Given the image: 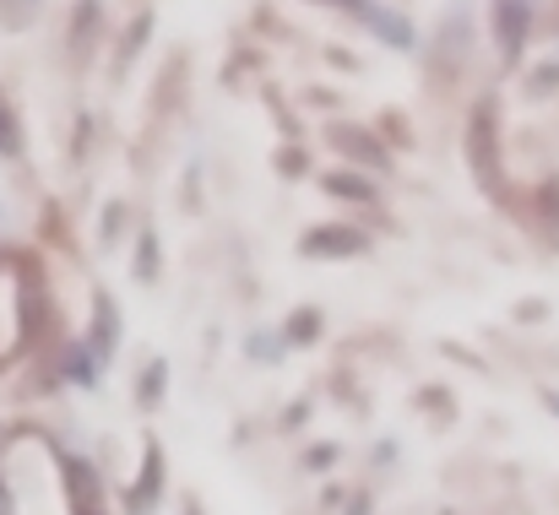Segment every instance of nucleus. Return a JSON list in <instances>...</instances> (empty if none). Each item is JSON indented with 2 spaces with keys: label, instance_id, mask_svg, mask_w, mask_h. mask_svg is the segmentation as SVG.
Wrapping results in <instances>:
<instances>
[{
  "label": "nucleus",
  "instance_id": "nucleus-1",
  "mask_svg": "<svg viewBox=\"0 0 559 515\" xmlns=\"http://www.w3.org/2000/svg\"><path fill=\"white\" fill-rule=\"evenodd\" d=\"M299 250H305V255H316V261H348V255H365V250H370V239H365L359 228L326 223V228H310V233L299 239Z\"/></svg>",
  "mask_w": 559,
  "mask_h": 515
},
{
  "label": "nucleus",
  "instance_id": "nucleus-2",
  "mask_svg": "<svg viewBox=\"0 0 559 515\" xmlns=\"http://www.w3.org/2000/svg\"><path fill=\"white\" fill-rule=\"evenodd\" d=\"M473 169L489 190H500V153H495V104L473 109Z\"/></svg>",
  "mask_w": 559,
  "mask_h": 515
},
{
  "label": "nucleus",
  "instance_id": "nucleus-3",
  "mask_svg": "<svg viewBox=\"0 0 559 515\" xmlns=\"http://www.w3.org/2000/svg\"><path fill=\"white\" fill-rule=\"evenodd\" d=\"M527 27H533V5H527V0H495V44H500L506 60L522 55Z\"/></svg>",
  "mask_w": 559,
  "mask_h": 515
},
{
  "label": "nucleus",
  "instance_id": "nucleus-4",
  "mask_svg": "<svg viewBox=\"0 0 559 515\" xmlns=\"http://www.w3.org/2000/svg\"><path fill=\"white\" fill-rule=\"evenodd\" d=\"M348 5H359V11H365V22H370V27L380 33V38H385V44H396V49H407V44H413V27H407L402 16L380 11V5H370V0H348Z\"/></svg>",
  "mask_w": 559,
  "mask_h": 515
},
{
  "label": "nucleus",
  "instance_id": "nucleus-5",
  "mask_svg": "<svg viewBox=\"0 0 559 515\" xmlns=\"http://www.w3.org/2000/svg\"><path fill=\"white\" fill-rule=\"evenodd\" d=\"M332 142H337V147H343V153H348L354 164H370V169H385V153L374 147L370 136H365V131H332Z\"/></svg>",
  "mask_w": 559,
  "mask_h": 515
},
{
  "label": "nucleus",
  "instance_id": "nucleus-6",
  "mask_svg": "<svg viewBox=\"0 0 559 515\" xmlns=\"http://www.w3.org/2000/svg\"><path fill=\"white\" fill-rule=\"evenodd\" d=\"M326 190L343 195V201H365V206L374 201V184L370 179H359V173H326Z\"/></svg>",
  "mask_w": 559,
  "mask_h": 515
},
{
  "label": "nucleus",
  "instance_id": "nucleus-7",
  "mask_svg": "<svg viewBox=\"0 0 559 515\" xmlns=\"http://www.w3.org/2000/svg\"><path fill=\"white\" fill-rule=\"evenodd\" d=\"M158 489H164V456L147 445V467H142V505H153V500H158Z\"/></svg>",
  "mask_w": 559,
  "mask_h": 515
},
{
  "label": "nucleus",
  "instance_id": "nucleus-8",
  "mask_svg": "<svg viewBox=\"0 0 559 515\" xmlns=\"http://www.w3.org/2000/svg\"><path fill=\"white\" fill-rule=\"evenodd\" d=\"M321 332V315L316 310H299L294 321H288V343H305V337H316Z\"/></svg>",
  "mask_w": 559,
  "mask_h": 515
},
{
  "label": "nucleus",
  "instance_id": "nucleus-9",
  "mask_svg": "<svg viewBox=\"0 0 559 515\" xmlns=\"http://www.w3.org/2000/svg\"><path fill=\"white\" fill-rule=\"evenodd\" d=\"M142 396H147V402H158V396H164V363H153V369H147V391H142Z\"/></svg>",
  "mask_w": 559,
  "mask_h": 515
},
{
  "label": "nucleus",
  "instance_id": "nucleus-10",
  "mask_svg": "<svg viewBox=\"0 0 559 515\" xmlns=\"http://www.w3.org/2000/svg\"><path fill=\"white\" fill-rule=\"evenodd\" d=\"M555 82H559V65H544V71H538V93H549Z\"/></svg>",
  "mask_w": 559,
  "mask_h": 515
},
{
  "label": "nucleus",
  "instance_id": "nucleus-11",
  "mask_svg": "<svg viewBox=\"0 0 559 515\" xmlns=\"http://www.w3.org/2000/svg\"><path fill=\"white\" fill-rule=\"evenodd\" d=\"M11 147H16V136H11V120L0 115V153H11Z\"/></svg>",
  "mask_w": 559,
  "mask_h": 515
},
{
  "label": "nucleus",
  "instance_id": "nucleus-12",
  "mask_svg": "<svg viewBox=\"0 0 559 515\" xmlns=\"http://www.w3.org/2000/svg\"><path fill=\"white\" fill-rule=\"evenodd\" d=\"M0 515H11V489H5V478H0Z\"/></svg>",
  "mask_w": 559,
  "mask_h": 515
}]
</instances>
